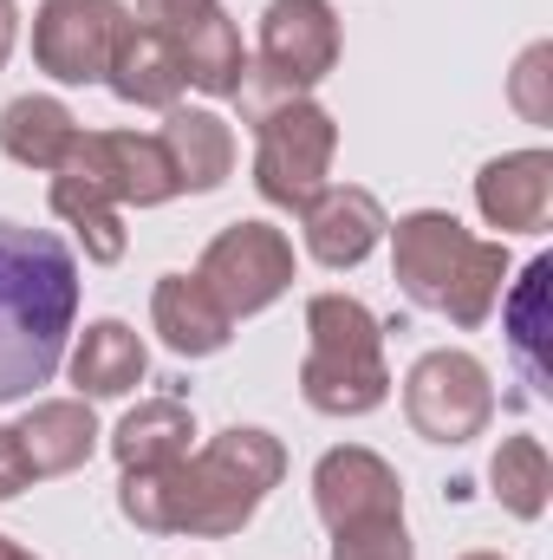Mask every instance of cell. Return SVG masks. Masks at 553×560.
I'll return each mask as SVG.
<instances>
[{"label": "cell", "instance_id": "3957f363", "mask_svg": "<svg viewBox=\"0 0 553 560\" xmlns=\"http://www.w3.org/2000/svg\"><path fill=\"white\" fill-rule=\"evenodd\" d=\"M391 235V275L416 306L443 313L449 326H482L508 287V248L469 235L449 209H411Z\"/></svg>", "mask_w": 553, "mask_h": 560}, {"label": "cell", "instance_id": "cb8c5ba5", "mask_svg": "<svg viewBox=\"0 0 553 560\" xmlns=\"http://www.w3.org/2000/svg\"><path fill=\"white\" fill-rule=\"evenodd\" d=\"M52 215H59L66 229H79L85 261H98V268L125 261V222H118V202H105L98 189H85V183H72V176L52 170Z\"/></svg>", "mask_w": 553, "mask_h": 560}, {"label": "cell", "instance_id": "7c38bea8", "mask_svg": "<svg viewBox=\"0 0 553 560\" xmlns=\"http://www.w3.org/2000/svg\"><path fill=\"white\" fill-rule=\"evenodd\" d=\"M313 509L319 522L339 535V528H358V522H385V515H404V482L398 469L365 450V443H339L313 463Z\"/></svg>", "mask_w": 553, "mask_h": 560}, {"label": "cell", "instance_id": "8992f818", "mask_svg": "<svg viewBox=\"0 0 553 560\" xmlns=\"http://www.w3.org/2000/svg\"><path fill=\"white\" fill-rule=\"evenodd\" d=\"M404 418L423 443H475L489 418H495V385H489V365L475 352H423L404 378Z\"/></svg>", "mask_w": 553, "mask_h": 560}, {"label": "cell", "instance_id": "4fadbf2b", "mask_svg": "<svg viewBox=\"0 0 553 560\" xmlns=\"http://www.w3.org/2000/svg\"><path fill=\"white\" fill-rule=\"evenodd\" d=\"M299 222H306V255L319 261V268H358L378 242H385V202L372 196V189H358V183H326L306 209H299Z\"/></svg>", "mask_w": 553, "mask_h": 560}, {"label": "cell", "instance_id": "603a6c76", "mask_svg": "<svg viewBox=\"0 0 553 560\" xmlns=\"http://www.w3.org/2000/svg\"><path fill=\"white\" fill-rule=\"evenodd\" d=\"M548 280H553V261L548 255H534L521 280H515V293L502 300V319H508V346H515V359L528 365V378H534V392L548 398Z\"/></svg>", "mask_w": 553, "mask_h": 560}, {"label": "cell", "instance_id": "2e32d148", "mask_svg": "<svg viewBox=\"0 0 553 560\" xmlns=\"http://www.w3.org/2000/svg\"><path fill=\"white\" fill-rule=\"evenodd\" d=\"M156 143L169 150L176 196H209V189H222V183L235 176V131H228V118L209 112V105H169Z\"/></svg>", "mask_w": 553, "mask_h": 560}, {"label": "cell", "instance_id": "9c48e42d", "mask_svg": "<svg viewBox=\"0 0 553 560\" xmlns=\"http://www.w3.org/2000/svg\"><path fill=\"white\" fill-rule=\"evenodd\" d=\"M125 20V0H46L33 13V66L59 85H98Z\"/></svg>", "mask_w": 553, "mask_h": 560}, {"label": "cell", "instance_id": "44dd1931", "mask_svg": "<svg viewBox=\"0 0 553 560\" xmlns=\"http://www.w3.org/2000/svg\"><path fill=\"white\" fill-rule=\"evenodd\" d=\"M72 138H79V118H72L59 98L26 92V98H13V105L0 112V150H7L13 163H26V170H59L66 150H72Z\"/></svg>", "mask_w": 553, "mask_h": 560}, {"label": "cell", "instance_id": "ffe728a7", "mask_svg": "<svg viewBox=\"0 0 553 560\" xmlns=\"http://www.w3.org/2000/svg\"><path fill=\"white\" fill-rule=\"evenodd\" d=\"M196 443V418L183 398H143L138 411H125L118 436H111V456L125 469H163V463H183Z\"/></svg>", "mask_w": 553, "mask_h": 560}, {"label": "cell", "instance_id": "7402d4cb", "mask_svg": "<svg viewBox=\"0 0 553 560\" xmlns=\"http://www.w3.org/2000/svg\"><path fill=\"white\" fill-rule=\"evenodd\" d=\"M489 489L508 515L521 522H541L548 515V495H553V463L541 450V436H502L495 456H489Z\"/></svg>", "mask_w": 553, "mask_h": 560}, {"label": "cell", "instance_id": "ac0fdd59", "mask_svg": "<svg viewBox=\"0 0 553 560\" xmlns=\"http://www.w3.org/2000/svg\"><path fill=\"white\" fill-rule=\"evenodd\" d=\"M150 326L163 332V346L176 359H215L235 339V319L215 306V293L196 275H163L150 293Z\"/></svg>", "mask_w": 553, "mask_h": 560}, {"label": "cell", "instance_id": "83f0119b", "mask_svg": "<svg viewBox=\"0 0 553 560\" xmlns=\"http://www.w3.org/2000/svg\"><path fill=\"white\" fill-rule=\"evenodd\" d=\"M13 39H20V0H0V66L13 59Z\"/></svg>", "mask_w": 553, "mask_h": 560}, {"label": "cell", "instance_id": "d6986e66", "mask_svg": "<svg viewBox=\"0 0 553 560\" xmlns=\"http://www.w3.org/2000/svg\"><path fill=\"white\" fill-rule=\"evenodd\" d=\"M150 372V352L125 319H92L72 346V385L79 398H131Z\"/></svg>", "mask_w": 553, "mask_h": 560}, {"label": "cell", "instance_id": "277c9868", "mask_svg": "<svg viewBox=\"0 0 553 560\" xmlns=\"http://www.w3.org/2000/svg\"><path fill=\"white\" fill-rule=\"evenodd\" d=\"M299 398L326 418H365L391 398L385 365V326L352 293H313L306 300V359H299Z\"/></svg>", "mask_w": 553, "mask_h": 560}, {"label": "cell", "instance_id": "4316f807", "mask_svg": "<svg viewBox=\"0 0 553 560\" xmlns=\"http://www.w3.org/2000/svg\"><path fill=\"white\" fill-rule=\"evenodd\" d=\"M26 482H33V469L20 456V436H13V423H0V502H13Z\"/></svg>", "mask_w": 553, "mask_h": 560}, {"label": "cell", "instance_id": "f1b7e54d", "mask_svg": "<svg viewBox=\"0 0 553 560\" xmlns=\"http://www.w3.org/2000/svg\"><path fill=\"white\" fill-rule=\"evenodd\" d=\"M0 560H39V555H26L20 541H7V535H0Z\"/></svg>", "mask_w": 553, "mask_h": 560}, {"label": "cell", "instance_id": "52a82bcc", "mask_svg": "<svg viewBox=\"0 0 553 560\" xmlns=\"http://www.w3.org/2000/svg\"><path fill=\"white\" fill-rule=\"evenodd\" d=\"M196 280L215 293V306H222L228 319L268 313L280 293L293 287V242L280 235L274 222H228V229L202 248Z\"/></svg>", "mask_w": 553, "mask_h": 560}, {"label": "cell", "instance_id": "7a4b0ae2", "mask_svg": "<svg viewBox=\"0 0 553 560\" xmlns=\"http://www.w3.org/2000/svg\"><path fill=\"white\" fill-rule=\"evenodd\" d=\"M79 332V255L52 229L0 222V405L33 398Z\"/></svg>", "mask_w": 553, "mask_h": 560}, {"label": "cell", "instance_id": "5b68a950", "mask_svg": "<svg viewBox=\"0 0 553 560\" xmlns=\"http://www.w3.org/2000/svg\"><path fill=\"white\" fill-rule=\"evenodd\" d=\"M332 156H339V125L313 98H280V105H268L255 118V189L274 209L299 215L326 189Z\"/></svg>", "mask_w": 553, "mask_h": 560}, {"label": "cell", "instance_id": "30bf717a", "mask_svg": "<svg viewBox=\"0 0 553 560\" xmlns=\"http://www.w3.org/2000/svg\"><path fill=\"white\" fill-rule=\"evenodd\" d=\"M138 20L176 39L183 72H189L196 92L235 98V85H242V72H248V52H242L235 20L222 13V0H138Z\"/></svg>", "mask_w": 553, "mask_h": 560}, {"label": "cell", "instance_id": "484cf974", "mask_svg": "<svg viewBox=\"0 0 553 560\" xmlns=\"http://www.w3.org/2000/svg\"><path fill=\"white\" fill-rule=\"evenodd\" d=\"M553 46L548 39H534L528 52H521V66H515V85H508V98H515V112L528 118V125H553Z\"/></svg>", "mask_w": 553, "mask_h": 560}, {"label": "cell", "instance_id": "5bb4252c", "mask_svg": "<svg viewBox=\"0 0 553 560\" xmlns=\"http://www.w3.org/2000/svg\"><path fill=\"white\" fill-rule=\"evenodd\" d=\"M475 209L502 235H541L553 215V150H508V156L482 163Z\"/></svg>", "mask_w": 553, "mask_h": 560}, {"label": "cell", "instance_id": "ba28073f", "mask_svg": "<svg viewBox=\"0 0 553 560\" xmlns=\"http://www.w3.org/2000/svg\"><path fill=\"white\" fill-rule=\"evenodd\" d=\"M59 176L98 189L105 202L118 209H156L176 196V170H169V150L150 138V131H79Z\"/></svg>", "mask_w": 553, "mask_h": 560}, {"label": "cell", "instance_id": "d4e9b609", "mask_svg": "<svg viewBox=\"0 0 553 560\" xmlns=\"http://www.w3.org/2000/svg\"><path fill=\"white\" fill-rule=\"evenodd\" d=\"M332 560H416V541L404 528V515H385V522L339 528L332 535Z\"/></svg>", "mask_w": 553, "mask_h": 560}, {"label": "cell", "instance_id": "e0dca14e", "mask_svg": "<svg viewBox=\"0 0 553 560\" xmlns=\"http://www.w3.org/2000/svg\"><path fill=\"white\" fill-rule=\"evenodd\" d=\"M13 436H20V456H26L33 482H46V476H72V469H85L92 450H98L92 398H46V405H33L26 418L13 423Z\"/></svg>", "mask_w": 553, "mask_h": 560}, {"label": "cell", "instance_id": "6da1fadb", "mask_svg": "<svg viewBox=\"0 0 553 560\" xmlns=\"http://www.w3.org/2000/svg\"><path fill=\"white\" fill-rule=\"evenodd\" d=\"M280 476H286V443L261 423H235V430L209 436L202 450H189L183 463L125 469L118 509L143 535L228 541L261 515V502L280 489Z\"/></svg>", "mask_w": 553, "mask_h": 560}, {"label": "cell", "instance_id": "f546056e", "mask_svg": "<svg viewBox=\"0 0 553 560\" xmlns=\"http://www.w3.org/2000/svg\"><path fill=\"white\" fill-rule=\"evenodd\" d=\"M462 560H508V555H462Z\"/></svg>", "mask_w": 553, "mask_h": 560}, {"label": "cell", "instance_id": "8fae6325", "mask_svg": "<svg viewBox=\"0 0 553 560\" xmlns=\"http://www.w3.org/2000/svg\"><path fill=\"white\" fill-rule=\"evenodd\" d=\"M332 66H339V13H332V0H268L255 72L274 79L280 92L306 98Z\"/></svg>", "mask_w": 553, "mask_h": 560}, {"label": "cell", "instance_id": "9a60e30c", "mask_svg": "<svg viewBox=\"0 0 553 560\" xmlns=\"http://www.w3.org/2000/svg\"><path fill=\"white\" fill-rule=\"evenodd\" d=\"M105 85H111L125 105L169 112V105H183V85H189V72H183V52H176V39H169V33H156V26H143L138 13H131V20H125V33H118V46H111Z\"/></svg>", "mask_w": 553, "mask_h": 560}]
</instances>
